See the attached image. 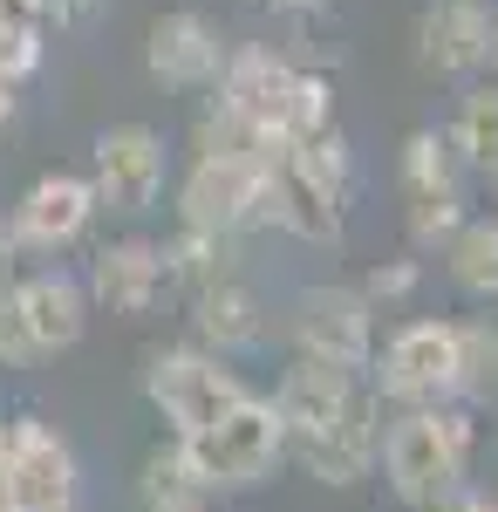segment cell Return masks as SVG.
Returning <instances> with one entry per match:
<instances>
[{"instance_id": "cell-23", "label": "cell", "mask_w": 498, "mask_h": 512, "mask_svg": "<svg viewBox=\"0 0 498 512\" xmlns=\"http://www.w3.org/2000/svg\"><path fill=\"white\" fill-rule=\"evenodd\" d=\"M444 260H451L458 294H471V301H498V219H464L458 239L444 246Z\"/></svg>"}, {"instance_id": "cell-1", "label": "cell", "mask_w": 498, "mask_h": 512, "mask_svg": "<svg viewBox=\"0 0 498 512\" xmlns=\"http://www.w3.org/2000/svg\"><path fill=\"white\" fill-rule=\"evenodd\" d=\"M471 451H478V424L464 403H437V410H396L383 424V444H376V465H383L389 492L403 506H430L444 499L451 485L471 478Z\"/></svg>"}, {"instance_id": "cell-33", "label": "cell", "mask_w": 498, "mask_h": 512, "mask_svg": "<svg viewBox=\"0 0 498 512\" xmlns=\"http://www.w3.org/2000/svg\"><path fill=\"white\" fill-rule=\"evenodd\" d=\"M260 7H273V14H314V7H328V0H260Z\"/></svg>"}, {"instance_id": "cell-11", "label": "cell", "mask_w": 498, "mask_h": 512, "mask_svg": "<svg viewBox=\"0 0 498 512\" xmlns=\"http://www.w3.org/2000/svg\"><path fill=\"white\" fill-rule=\"evenodd\" d=\"M376 444H383V403L362 383L342 417H335L328 431H314L307 444H294L287 458H294L314 485H335V492H342V485H362V478L376 472Z\"/></svg>"}, {"instance_id": "cell-2", "label": "cell", "mask_w": 498, "mask_h": 512, "mask_svg": "<svg viewBox=\"0 0 498 512\" xmlns=\"http://www.w3.org/2000/svg\"><path fill=\"white\" fill-rule=\"evenodd\" d=\"M348 198H355V158L342 130H321L301 151L267 158V226L280 233L335 246L348 226Z\"/></svg>"}, {"instance_id": "cell-6", "label": "cell", "mask_w": 498, "mask_h": 512, "mask_svg": "<svg viewBox=\"0 0 498 512\" xmlns=\"http://www.w3.org/2000/svg\"><path fill=\"white\" fill-rule=\"evenodd\" d=\"M0 499L14 512H82V465L76 444L41 424V417H7V472Z\"/></svg>"}, {"instance_id": "cell-36", "label": "cell", "mask_w": 498, "mask_h": 512, "mask_svg": "<svg viewBox=\"0 0 498 512\" xmlns=\"http://www.w3.org/2000/svg\"><path fill=\"white\" fill-rule=\"evenodd\" d=\"M485 512H498V492H485Z\"/></svg>"}, {"instance_id": "cell-5", "label": "cell", "mask_w": 498, "mask_h": 512, "mask_svg": "<svg viewBox=\"0 0 498 512\" xmlns=\"http://www.w3.org/2000/svg\"><path fill=\"white\" fill-rule=\"evenodd\" d=\"M144 396H151V410L164 417V431L171 437H192L205 431L212 417H226L246 390V376L219 362V355L192 349V342H171V349H151L144 355Z\"/></svg>"}, {"instance_id": "cell-12", "label": "cell", "mask_w": 498, "mask_h": 512, "mask_svg": "<svg viewBox=\"0 0 498 512\" xmlns=\"http://www.w3.org/2000/svg\"><path fill=\"white\" fill-rule=\"evenodd\" d=\"M82 294H89V308H110V315H151L157 301L171 294L157 239L123 233V239H110V246H96V260H89V274H82Z\"/></svg>"}, {"instance_id": "cell-19", "label": "cell", "mask_w": 498, "mask_h": 512, "mask_svg": "<svg viewBox=\"0 0 498 512\" xmlns=\"http://www.w3.org/2000/svg\"><path fill=\"white\" fill-rule=\"evenodd\" d=\"M396 178H403V205H464V178L471 171L458 164L444 130H410Z\"/></svg>"}, {"instance_id": "cell-34", "label": "cell", "mask_w": 498, "mask_h": 512, "mask_svg": "<svg viewBox=\"0 0 498 512\" xmlns=\"http://www.w3.org/2000/svg\"><path fill=\"white\" fill-rule=\"evenodd\" d=\"M14 110H21V89H0V130L14 123Z\"/></svg>"}, {"instance_id": "cell-32", "label": "cell", "mask_w": 498, "mask_h": 512, "mask_svg": "<svg viewBox=\"0 0 498 512\" xmlns=\"http://www.w3.org/2000/svg\"><path fill=\"white\" fill-rule=\"evenodd\" d=\"M144 512H219L205 492H192V499H157V506H144Z\"/></svg>"}, {"instance_id": "cell-10", "label": "cell", "mask_w": 498, "mask_h": 512, "mask_svg": "<svg viewBox=\"0 0 498 512\" xmlns=\"http://www.w3.org/2000/svg\"><path fill=\"white\" fill-rule=\"evenodd\" d=\"M96 212H103V205H96V192H89L82 171H41L35 185L14 198L7 233H14L21 253H69V246L89 233Z\"/></svg>"}, {"instance_id": "cell-13", "label": "cell", "mask_w": 498, "mask_h": 512, "mask_svg": "<svg viewBox=\"0 0 498 512\" xmlns=\"http://www.w3.org/2000/svg\"><path fill=\"white\" fill-rule=\"evenodd\" d=\"M219 62H226V41L198 7H164L151 21V35H144V69L164 89H212Z\"/></svg>"}, {"instance_id": "cell-35", "label": "cell", "mask_w": 498, "mask_h": 512, "mask_svg": "<svg viewBox=\"0 0 498 512\" xmlns=\"http://www.w3.org/2000/svg\"><path fill=\"white\" fill-rule=\"evenodd\" d=\"M0 472H7V424H0Z\"/></svg>"}, {"instance_id": "cell-16", "label": "cell", "mask_w": 498, "mask_h": 512, "mask_svg": "<svg viewBox=\"0 0 498 512\" xmlns=\"http://www.w3.org/2000/svg\"><path fill=\"white\" fill-rule=\"evenodd\" d=\"M287 89H294V62L280 48H267V41H246V48H232L219 62V96L212 103H226L232 117H246L273 151V117H280Z\"/></svg>"}, {"instance_id": "cell-25", "label": "cell", "mask_w": 498, "mask_h": 512, "mask_svg": "<svg viewBox=\"0 0 498 512\" xmlns=\"http://www.w3.org/2000/svg\"><path fill=\"white\" fill-rule=\"evenodd\" d=\"M198 158H260L267 164L273 151H267V137H260L246 117H232L226 103H212V110L198 117Z\"/></svg>"}, {"instance_id": "cell-38", "label": "cell", "mask_w": 498, "mask_h": 512, "mask_svg": "<svg viewBox=\"0 0 498 512\" xmlns=\"http://www.w3.org/2000/svg\"><path fill=\"white\" fill-rule=\"evenodd\" d=\"M0 512H14V506H7V499H0Z\"/></svg>"}, {"instance_id": "cell-3", "label": "cell", "mask_w": 498, "mask_h": 512, "mask_svg": "<svg viewBox=\"0 0 498 512\" xmlns=\"http://www.w3.org/2000/svg\"><path fill=\"white\" fill-rule=\"evenodd\" d=\"M185 451V472L205 499H226V492H253L287 465V431L273 417L267 396H239L226 417H212L205 431L171 437Z\"/></svg>"}, {"instance_id": "cell-14", "label": "cell", "mask_w": 498, "mask_h": 512, "mask_svg": "<svg viewBox=\"0 0 498 512\" xmlns=\"http://www.w3.org/2000/svg\"><path fill=\"white\" fill-rule=\"evenodd\" d=\"M492 28L485 0H430L417 14V62L430 76H478L492 62Z\"/></svg>"}, {"instance_id": "cell-30", "label": "cell", "mask_w": 498, "mask_h": 512, "mask_svg": "<svg viewBox=\"0 0 498 512\" xmlns=\"http://www.w3.org/2000/svg\"><path fill=\"white\" fill-rule=\"evenodd\" d=\"M423 512H485V485H471V478H464V485H451L444 499H430Z\"/></svg>"}, {"instance_id": "cell-8", "label": "cell", "mask_w": 498, "mask_h": 512, "mask_svg": "<svg viewBox=\"0 0 498 512\" xmlns=\"http://www.w3.org/2000/svg\"><path fill=\"white\" fill-rule=\"evenodd\" d=\"M178 226L239 239L267 226V164L260 158H198L178 185Z\"/></svg>"}, {"instance_id": "cell-20", "label": "cell", "mask_w": 498, "mask_h": 512, "mask_svg": "<svg viewBox=\"0 0 498 512\" xmlns=\"http://www.w3.org/2000/svg\"><path fill=\"white\" fill-rule=\"evenodd\" d=\"M444 137H451V151H458L464 171L498 178V82H471V89H464Z\"/></svg>"}, {"instance_id": "cell-22", "label": "cell", "mask_w": 498, "mask_h": 512, "mask_svg": "<svg viewBox=\"0 0 498 512\" xmlns=\"http://www.w3.org/2000/svg\"><path fill=\"white\" fill-rule=\"evenodd\" d=\"M157 253H164V280L185 287V294H198V287H212V280L239 274V267H232V239L192 233V226H178L171 239H157Z\"/></svg>"}, {"instance_id": "cell-28", "label": "cell", "mask_w": 498, "mask_h": 512, "mask_svg": "<svg viewBox=\"0 0 498 512\" xmlns=\"http://www.w3.org/2000/svg\"><path fill=\"white\" fill-rule=\"evenodd\" d=\"M41 355L28 342V321L14 308V287H0V369H35Z\"/></svg>"}, {"instance_id": "cell-21", "label": "cell", "mask_w": 498, "mask_h": 512, "mask_svg": "<svg viewBox=\"0 0 498 512\" xmlns=\"http://www.w3.org/2000/svg\"><path fill=\"white\" fill-rule=\"evenodd\" d=\"M321 130H335V82L321 76V69H294V89H287V103L273 117V158L314 144Z\"/></svg>"}, {"instance_id": "cell-7", "label": "cell", "mask_w": 498, "mask_h": 512, "mask_svg": "<svg viewBox=\"0 0 498 512\" xmlns=\"http://www.w3.org/2000/svg\"><path fill=\"white\" fill-rule=\"evenodd\" d=\"M287 335L301 362H328L342 376H369V355H376V308L342 287V280H321V287H301L294 294V315H287Z\"/></svg>"}, {"instance_id": "cell-9", "label": "cell", "mask_w": 498, "mask_h": 512, "mask_svg": "<svg viewBox=\"0 0 498 512\" xmlns=\"http://www.w3.org/2000/svg\"><path fill=\"white\" fill-rule=\"evenodd\" d=\"M82 178H89L96 205H110L123 219H144L164 198V137L151 123H110V130H96Z\"/></svg>"}, {"instance_id": "cell-18", "label": "cell", "mask_w": 498, "mask_h": 512, "mask_svg": "<svg viewBox=\"0 0 498 512\" xmlns=\"http://www.w3.org/2000/svg\"><path fill=\"white\" fill-rule=\"evenodd\" d=\"M355 390H362V376H342V369H328V362H294V369L280 376V390L267 396L280 431H287V451L307 444L314 431H328L348 403H355Z\"/></svg>"}, {"instance_id": "cell-29", "label": "cell", "mask_w": 498, "mask_h": 512, "mask_svg": "<svg viewBox=\"0 0 498 512\" xmlns=\"http://www.w3.org/2000/svg\"><path fill=\"white\" fill-rule=\"evenodd\" d=\"M96 14V0H41V28H76Z\"/></svg>"}, {"instance_id": "cell-31", "label": "cell", "mask_w": 498, "mask_h": 512, "mask_svg": "<svg viewBox=\"0 0 498 512\" xmlns=\"http://www.w3.org/2000/svg\"><path fill=\"white\" fill-rule=\"evenodd\" d=\"M14 274H21V246H14L7 219H0V287H14Z\"/></svg>"}, {"instance_id": "cell-37", "label": "cell", "mask_w": 498, "mask_h": 512, "mask_svg": "<svg viewBox=\"0 0 498 512\" xmlns=\"http://www.w3.org/2000/svg\"><path fill=\"white\" fill-rule=\"evenodd\" d=\"M492 69H498V28H492Z\"/></svg>"}, {"instance_id": "cell-24", "label": "cell", "mask_w": 498, "mask_h": 512, "mask_svg": "<svg viewBox=\"0 0 498 512\" xmlns=\"http://www.w3.org/2000/svg\"><path fill=\"white\" fill-rule=\"evenodd\" d=\"M498 396V328L458 321V403Z\"/></svg>"}, {"instance_id": "cell-26", "label": "cell", "mask_w": 498, "mask_h": 512, "mask_svg": "<svg viewBox=\"0 0 498 512\" xmlns=\"http://www.w3.org/2000/svg\"><path fill=\"white\" fill-rule=\"evenodd\" d=\"M137 492H144V506H157V499H192L198 485L185 472V451L178 444H157L151 458H144V472H137Z\"/></svg>"}, {"instance_id": "cell-17", "label": "cell", "mask_w": 498, "mask_h": 512, "mask_svg": "<svg viewBox=\"0 0 498 512\" xmlns=\"http://www.w3.org/2000/svg\"><path fill=\"white\" fill-rule=\"evenodd\" d=\"M14 308H21V321H28V342H35V355L76 349L82 328H89V294H82V280L62 274V267L14 274Z\"/></svg>"}, {"instance_id": "cell-4", "label": "cell", "mask_w": 498, "mask_h": 512, "mask_svg": "<svg viewBox=\"0 0 498 512\" xmlns=\"http://www.w3.org/2000/svg\"><path fill=\"white\" fill-rule=\"evenodd\" d=\"M369 396L389 410H437L458 403V321H403L383 349L369 355Z\"/></svg>"}, {"instance_id": "cell-15", "label": "cell", "mask_w": 498, "mask_h": 512, "mask_svg": "<svg viewBox=\"0 0 498 512\" xmlns=\"http://www.w3.org/2000/svg\"><path fill=\"white\" fill-rule=\"evenodd\" d=\"M267 342V301L253 294V280H212L192 294V349L219 355V362H239Z\"/></svg>"}, {"instance_id": "cell-27", "label": "cell", "mask_w": 498, "mask_h": 512, "mask_svg": "<svg viewBox=\"0 0 498 512\" xmlns=\"http://www.w3.org/2000/svg\"><path fill=\"white\" fill-rule=\"evenodd\" d=\"M417 280H423V267L410 260V253H396V260H376V267L362 274L355 294H362L369 308H376V301H410V294H417Z\"/></svg>"}]
</instances>
